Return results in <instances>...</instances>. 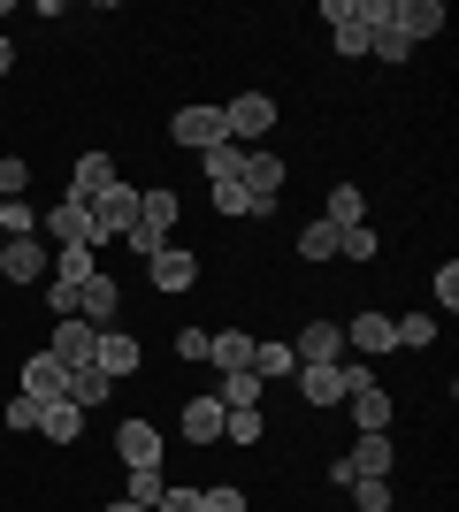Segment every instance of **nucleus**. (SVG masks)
I'll return each mask as SVG.
<instances>
[{
	"instance_id": "nucleus-48",
	"label": "nucleus",
	"mask_w": 459,
	"mask_h": 512,
	"mask_svg": "<svg viewBox=\"0 0 459 512\" xmlns=\"http://www.w3.org/2000/svg\"><path fill=\"white\" fill-rule=\"evenodd\" d=\"M0 276H8V245H0Z\"/></svg>"
},
{
	"instance_id": "nucleus-4",
	"label": "nucleus",
	"mask_w": 459,
	"mask_h": 512,
	"mask_svg": "<svg viewBox=\"0 0 459 512\" xmlns=\"http://www.w3.org/2000/svg\"><path fill=\"white\" fill-rule=\"evenodd\" d=\"M169 138L184 153H207V146H222L230 130H222V107H176V115H169Z\"/></svg>"
},
{
	"instance_id": "nucleus-30",
	"label": "nucleus",
	"mask_w": 459,
	"mask_h": 512,
	"mask_svg": "<svg viewBox=\"0 0 459 512\" xmlns=\"http://www.w3.org/2000/svg\"><path fill=\"white\" fill-rule=\"evenodd\" d=\"M245 153H253V146H230V138H222V146H207V153H199V161H207V176H215V184H238Z\"/></svg>"
},
{
	"instance_id": "nucleus-45",
	"label": "nucleus",
	"mask_w": 459,
	"mask_h": 512,
	"mask_svg": "<svg viewBox=\"0 0 459 512\" xmlns=\"http://www.w3.org/2000/svg\"><path fill=\"white\" fill-rule=\"evenodd\" d=\"M437 299H444V314H452V306H459V268H452V260H444V268H437Z\"/></svg>"
},
{
	"instance_id": "nucleus-31",
	"label": "nucleus",
	"mask_w": 459,
	"mask_h": 512,
	"mask_svg": "<svg viewBox=\"0 0 459 512\" xmlns=\"http://www.w3.org/2000/svg\"><path fill=\"white\" fill-rule=\"evenodd\" d=\"M299 260L329 268V260H337V230H329V222H306V230H299Z\"/></svg>"
},
{
	"instance_id": "nucleus-3",
	"label": "nucleus",
	"mask_w": 459,
	"mask_h": 512,
	"mask_svg": "<svg viewBox=\"0 0 459 512\" xmlns=\"http://www.w3.org/2000/svg\"><path fill=\"white\" fill-rule=\"evenodd\" d=\"M85 214H92V253H100L108 237H123V230L138 222V192L123 184V176H115V184H108L100 199H85Z\"/></svg>"
},
{
	"instance_id": "nucleus-19",
	"label": "nucleus",
	"mask_w": 459,
	"mask_h": 512,
	"mask_svg": "<svg viewBox=\"0 0 459 512\" xmlns=\"http://www.w3.org/2000/svg\"><path fill=\"white\" fill-rule=\"evenodd\" d=\"M291 383H299V398H306V406H314V413L345 406V375H337V367H299Z\"/></svg>"
},
{
	"instance_id": "nucleus-44",
	"label": "nucleus",
	"mask_w": 459,
	"mask_h": 512,
	"mask_svg": "<svg viewBox=\"0 0 459 512\" xmlns=\"http://www.w3.org/2000/svg\"><path fill=\"white\" fill-rule=\"evenodd\" d=\"M207 337L215 329H176V360H207Z\"/></svg>"
},
{
	"instance_id": "nucleus-42",
	"label": "nucleus",
	"mask_w": 459,
	"mask_h": 512,
	"mask_svg": "<svg viewBox=\"0 0 459 512\" xmlns=\"http://www.w3.org/2000/svg\"><path fill=\"white\" fill-rule=\"evenodd\" d=\"M23 192H31V161L8 153V161H0V199H23Z\"/></svg>"
},
{
	"instance_id": "nucleus-43",
	"label": "nucleus",
	"mask_w": 459,
	"mask_h": 512,
	"mask_svg": "<svg viewBox=\"0 0 459 512\" xmlns=\"http://www.w3.org/2000/svg\"><path fill=\"white\" fill-rule=\"evenodd\" d=\"M153 512H199V490H184V482H169V490L153 497Z\"/></svg>"
},
{
	"instance_id": "nucleus-29",
	"label": "nucleus",
	"mask_w": 459,
	"mask_h": 512,
	"mask_svg": "<svg viewBox=\"0 0 459 512\" xmlns=\"http://www.w3.org/2000/svg\"><path fill=\"white\" fill-rule=\"evenodd\" d=\"M16 237H39V207H23V199H0V245H16Z\"/></svg>"
},
{
	"instance_id": "nucleus-1",
	"label": "nucleus",
	"mask_w": 459,
	"mask_h": 512,
	"mask_svg": "<svg viewBox=\"0 0 459 512\" xmlns=\"http://www.w3.org/2000/svg\"><path fill=\"white\" fill-rule=\"evenodd\" d=\"M176 222H184V199H176L169 184H153V192H138V222L123 230V245H131L138 260H153L161 245H176Z\"/></svg>"
},
{
	"instance_id": "nucleus-15",
	"label": "nucleus",
	"mask_w": 459,
	"mask_h": 512,
	"mask_svg": "<svg viewBox=\"0 0 459 512\" xmlns=\"http://www.w3.org/2000/svg\"><path fill=\"white\" fill-rule=\"evenodd\" d=\"M345 406H352V428H360V436H391V390H383V383H368V390H352V398H345Z\"/></svg>"
},
{
	"instance_id": "nucleus-38",
	"label": "nucleus",
	"mask_w": 459,
	"mask_h": 512,
	"mask_svg": "<svg viewBox=\"0 0 459 512\" xmlns=\"http://www.w3.org/2000/svg\"><path fill=\"white\" fill-rule=\"evenodd\" d=\"M337 260H375V230L360 222V230H337Z\"/></svg>"
},
{
	"instance_id": "nucleus-12",
	"label": "nucleus",
	"mask_w": 459,
	"mask_h": 512,
	"mask_svg": "<svg viewBox=\"0 0 459 512\" xmlns=\"http://www.w3.org/2000/svg\"><path fill=\"white\" fill-rule=\"evenodd\" d=\"M115 314H123V283L100 268V276L77 291V321H92V329H115Z\"/></svg>"
},
{
	"instance_id": "nucleus-10",
	"label": "nucleus",
	"mask_w": 459,
	"mask_h": 512,
	"mask_svg": "<svg viewBox=\"0 0 459 512\" xmlns=\"http://www.w3.org/2000/svg\"><path fill=\"white\" fill-rule=\"evenodd\" d=\"M291 352H299V367H337L345 360V329L337 321H306L299 337H291Z\"/></svg>"
},
{
	"instance_id": "nucleus-47",
	"label": "nucleus",
	"mask_w": 459,
	"mask_h": 512,
	"mask_svg": "<svg viewBox=\"0 0 459 512\" xmlns=\"http://www.w3.org/2000/svg\"><path fill=\"white\" fill-rule=\"evenodd\" d=\"M108 512H153V505H131V497H115V505Z\"/></svg>"
},
{
	"instance_id": "nucleus-46",
	"label": "nucleus",
	"mask_w": 459,
	"mask_h": 512,
	"mask_svg": "<svg viewBox=\"0 0 459 512\" xmlns=\"http://www.w3.org/2000/svg\"><path fill=\"white\" fill-rule=\"evenodd\" d=\"M8 69H16V46H8V39H0V77H8Z\"/></svg>"
},
{
	"instance_id": "nucleus-26",
	"label": "nucleus",
	"mask_w": 459,
	"mask_h": 512,
	"mask_svg": "<svg viewBox=\"0 0 459 512\" xmlns=\"http://www.w3.org/2000/svg\"><path fill=\"white\" fill-rule=\"evenodd\" d=\"M322 222H329V230H360V222H368L360 184H337V192H329V207H322Z\"/></svg>"
},
{
	"instance_id": "nucleus-24",
	"label": "nucleus",
	"mask_w": 459,
	"mask_h": 512,
	"mask_svg": "<svg viewBox=\"0 0 459 512\" xmlns=\"http://www.w3.org/2000/svg\"><path fill=\"white\" fill-rule=\"evenodd\" d=\"M253 375H261V383H284V375H299V352H291V337L253 344Z\"/></svg>"
},
{
	"instance_id": "nucleus-33",
	"label": "nucleus",
	"mask_w": 459,
	"mask_h": 512,
	"mask_svg": "<svg viewBox=\"0 0 459 512\" xmlns=\"http://www.w3.org/2000/svg\"><path fill=\"white\" fill-rule=\"evenodd\" d=\"M39 421H46L39 398H23V390H16V398H0V428H16V436H23V428H39Z\"/></svg>"
},
{
	"instance_id": "nucleus-5",
	"label": "nucleus",
	"mask_w": 459,
	"mask_h": 512,
	"mask_svg": "<svg viewBox=\"0 0 459 512\" xmlns=\"http://www.w3.org/2000/svg\"><path fill=\"white\" fill-rule=\"evenodd\" d=\"M284 153H268V146H253V153H245V169H238V184H245V192H253V207H276V192H284Z\"/></svg>"
},
{
	"instance_id": "nucleus-40",
	"label": "nucleus",
	"mask_w": 459,
	"mask_h": 512,
	"mask_svg": "<svg viewBox=\"0 0 459 512\" xmlns=\"http://www.w3.org/2000/svg\"><path fill=\"white\" fill-rule=\"evenodd\" d=\"M199 512H245V490L238 482H215V490H199Z\"/></svg>"
},
{
	"instance_id": "nucleus-11",
	"label": "nucleus",
	"mask_w": 459,
	"mask_h": 512,
	"mask_svg": "<svg viewBox=\"0 0 459 512\" xmlns=\"http://www.w3.org/2000/svg\"><path fill=\"white\" fill-rule=\"evenodd\" d=\"M92 367H100L108 383H123V375H138V367H146V352H138V337H123V329H100V344H92Z\"/></svg>"
},
{
	"instance_id": "nucleus-6",
	"label": "nucleus",
	"mask_w": 459,
	"mask_h": 512,
	"mask_svg": "<svg viewBox=\"0 0 459 512\" xmlns=\"http://www.w3.org/2000/svg\"><path fill=\"white\" fill-rule=\"evenodd\" d=\"M444 23H452V16H444V0H391V31H398V39H406V46L437 39Z\"/></svg>"
},
{
	"instance_id": "nucleus-39",
	"label": "nucleus",
	"mask_w": 459,
	"mask_h": 512,
	"mask_svg": "<svg viewBox=\"0 0 459 512\" xmlns=\"http://www.w3.org/2000/svg\"><path fill=\"white\" fill-rule=\"evenodd\" d=\"M161 490H169V474H161V467H131V505H153Z\"/></svg>"
},
{
	"instance_id": "nucleus-23",
	"label": "nucleus",
	"mask_w": 459,
	"mask_h": 512,
	"mask_svg": "<svg viewBox=\"0 0 459 512\" xmlns=\"http://www.w3.org/2000/svg\"><path fill=\"white\" fill-rule=\"evenodd\" d=\"M215 398H222V413H253L261 406V375H253V367H230L215 383Z\"/></svg>"
},
{
	"instance_id": "nucleus-9",
	"label": "nucleus",
	"mask_w": 459,
	"mask_h": 512,
	"mask_svg": "<svg viewBox=\"0 0 459 512\" xmlns=\"http://www.w3.org/2000/svg\"><path fill=\"white\" fill-rule=\"evenodd\" d=\"M23 398H39V406H62V398H69V367L54 360V352H31V360H23Z\"/></svg>"
},
{
	"instance_id": "nucleus-13",
	"label": "nucleus",
	"mask_w": 459,
	"mask_h": 512,
	"mask_svg": "<svg viewBox=\"0 0 459 512\" xmlns=\"http://www.w3.org/2000/svg\"><path fill=\"white\" fill-rule=\"evenodd\" d=\"M39 276H54V245H46V237H16V245H8V276L0 283H39Z\"/></svg>"
},
{
	"instance_id": "nucleus-17",
	"label": "nucleus",
	"mask_w": 459,
	"mask_h": 512,
	"mask_svg": "<svg viewBox=\"0 0 459 512\" xmlns=\"http://www.w3.org/2000/svg\"><path fill=\"white\" fill-rule=\"evenodd\" d=\"M146 268H153V283H161V291H192V283H199V253H184V245H161Z\"/></svg>"
},
{
	"instance_id": "nucleus-32",
	"label": "nucleus",
	"mask_w": 459,
	"mask_h": 512,
	"mask_svg": "<svg viewBox=\"0 0 459 512\" xmlns=\"http://www.w3.org/2000/svg\"><path fill=\"white\" fill-rule=\"evenodd\" d=\"M391 329H398V344H414V352L444 337V329H437V314H391Z\"/></svg>"
},
{
	"instance_id": "nucleus-41",
	"label": "nucleus",
	"mask_w": 459,
	"mask_h": 512,
	"mask_svg": "<svg viewBox=\"0 0 459 512\" xmlns=\"http://www.w3.org/2000/svg\"><path fill=\"white\" fill-rule=\"evenodd\" d=\"M77 291H85V283H54V276H46V314L69 321V314H77Z\"/></svg>"
},
{
	"instance_id": "nucleus-37",
	"label": "nucleus",
	"mask_w": 459,
	"mask_h": 512,
	"mask_svg": "<svg viewBox=\"0 0 459 512\" xmlns=\"http://www.w3.org/2000/svg\"><path fill=\"white\" fill-rule=\"evenodd\" d=\"M215 214L245 222V214H261V207H253V192H245V184H215Z\"/></svg>"
},
{
	"instance_id": "nucleus-7",
	"label": "nucleus",
	"mask_w": 459,
	"mask_h": 512,
	"mask_svg": "<svg viewBox=\"0 0 459 512\" xmlns=\"http://www.w3.org/2000/svg\"><path fill=\"white\" fill-rule=\"evenodd\" d=\"M39 237L62 253V245H92V214H85V199H62V207H46L39 214Z\"/></svg>"
},
{
	"instance_id": "nucleus-22",
	"label": "nucleus",
	"mask_w": 459,
	"mask_h": 512,
	"mask_svg": "<svg viewBox=\"0 0 459 512\" xmlns=\"http://www.w3.org/2000/svg\"><path fill=\"white\" fill-rule=\"evenodd\" d=\"M253 329H215V337H207V360L222 367V375H230V367H253Z\"/></svg>"
},
{
	"instance_id": "nucleus-2",
	"label": "nucleus",
	"mask_w": 459,
	"mask_h": 512,
	"mask_svg": "<svg viewBox=\"0 0 459 512\" xmlns=\"http://www.w3.org/2000/svg\"><path fill=\"white\" fill-rule=\"evenodd\" d=\"M222 130H230V146H261L268 130H276V100H268V92H238V100H222Z\"/></svg>"
},
{
	"instance_id": "nucleus-28",
	"label": "nucleus",
	"mask_w": 459,
	"mask_h": 512,
	"mask_svg": "<svg viewBox=\"0 0 459 512\" xmlns=\"http://www.w3.org/2000/svg\"><path fill=\"white\" fill-rule=\"evenodd\" d=\"M92 276H100L92 245H62V253H54V283H92Z\"/></svg>"
},
{
	"instance_id": "nucleus-8",
	"label": "nucleus",
	"mask_w": 459,
	"mask_h": 512,
	"mask_svg": "<svg viewBox=\"0 0 459 512\" xmlns=\"http://www.w3.org/2000/svg\"><path fill=\"white\" fill-rule=\"evenodd\" d=\"M345 352H352V360H383V352H398L391 314H352L345 321Z\"/></svg>"
},
{
	"instance_id": "nucleus-16",
	"label": "nucleus",
	"mask_w": 459,
	"mask_h": 512,
	"mask_svg": "<svg viewBox=\"0 0 459 512\" xmlns=\"http://www.w3.org/2000/svg\"><path fill=\"white\" fill-rule=\"evenodd\" d=\"M115 451H123V467H161V428L153 421H123L115 428Z\"/></svg>"
},
{
	"instance_id": "nucleus-49",
	"label": "nucleus",
	"mask_w": 459,
	"mask_h": 512,
	"mask_svg": "<svg viewBox=\"0 0 459 512\" xmlns=\"http://www.w3.org/2000/svg\"><path fill=\"white\" fill-rule=\"evenodd\" d=\"M0 138H8V123H0Z\"/></svg>"
},
{
	"instance_id": "nucleus-21",
	"label": "nucleus",
	"mask_w": 459,
	"mask_h": 512,
	"mask_svg": "<svg viewBox=\"0 0 459 512\" xmlns=\"http://www.w3.org/2000/svg\"><path fill=\"white\" fill-rule=\"evenodd\" d=\"M108 184H115V161H108V153H100V146H92V153H77V176H69V199H100Z\"/></svg>"
},
{
	"instance_id": "nucleus-35",
	"label": "nucleus",
	"mask_w": 459,
	"mask_h": 512,
	"mask_svg": "<svg viewBox=\"0 0 459 512\" xmlns=\"http://www.w3.org/2000/svg\"><path fill=\"white\" fill-rule=\"evenodd\" d=\"M261 406H253V413H230V421H222V444H238V451H253V444H261Z\"/></svg>"
},
{
	"instance_id": "nucleus-20",
	"label": "nucleus",
	"mask_w": 459,
	"mask_h": 512,
	"mask_svg": "<svg viewBox=\"0 0 459 512\" xmlns=\"http://www.w3.org/2000/svg\"><path fill=\"white\" fill-rule=\"evenodd\" d=\"M391 436H360V444L345 451V467H352V482H360V474H375V482H391Z\"/></svg>"
},
{
	"instance_id": "nucleus-14",
	"label": "nucleus",
	"mask_w": 459,
	"mask_h": 512,
	"mask_svg": "<svg viewBox=\"0 0 459 512\" xmlns=\"http://www.w3.org/2000/svg\"><path fill=\"white\" fill-rule=\"evenodd\" d=\"M92 344H100V329L69 314V321H54V337H46V352H54L62 367H92Z\"/></svg>"
},
{
	"instance_id": "nucleus-36",
	"label": "nucleus",
	"mask_w": 459,
	"mask_h": 512,
	"mask_svg": "<svg viewBox=\"0 0 459 512\" xmlns=\"http://www.w3.org/2000/svg\"><path fill=\"white\" fill-rule=\"evenodd\" d=\"M345 490H352L360 512H391V482H375V474H360V482H345Z\"/></svg>"
},
{
	"instance_id": "nucleus-34",
	"label": "nucleus",
	"mask_w": 459,
	"mask_h": 512,
	"mask_svg": "<svg viewBox=\"0 0 459 512\" xmlns=\"http://www.w3.org/2000/svg\"><path fill=\"white\" fill-rule=\"evenodd\" d=\"M329 46H337L345 62H360V54H368V23H360V0H352V23H337V31H329Z\"/></svg>"
},
{
	"instance_id": "nucleus-25",
	"label": "nucleus",
	"mask_w": 459,
	"mask_h": 512,
	"mask_svg": "<svg viewBox=\"0 0 459 512\" xmlns=\"http://www.w3.org/2000/svg\"><path fill=\"white\" fill-rule=\"evenodd\" d=\"M108 398H115V383L100 375V367H69V406H77V413L108 406Z\"/></svg>"
},
{
	"instance_id": "nucleus-18",
	"label": "nucleus",
	"mask_w": 459,
	"mask_h": 512,
	"mask_svg": "<svg viewBox=\"0 0 459 512\" xmlns=\"http://www.w3.org/2000/svg\"><path fill=\"white\" fill-rule=\"evenodd\" d=\"M222 421H230V413H222V398H215V390H199L192 406H184V436H192L199 451H207V444H222Z\"/></svg>"
},
{
	"instance_id": "nucleus-27",
	"label": "nucleus",
	"mask_w": 459,
	"mask_h": 512,
	"mask_svg": "<svg viewBox=\"0 0 459 512\" xmlns=\"http://www.w3.org/2000/svg\"><path fill=\"white\" fill-rule=\"evenodd\" d=\"M39 436H46V444H77V436H85V413L69 406V398H62V406H46V421H39Z\"/></svg>"
}]
</instances>
